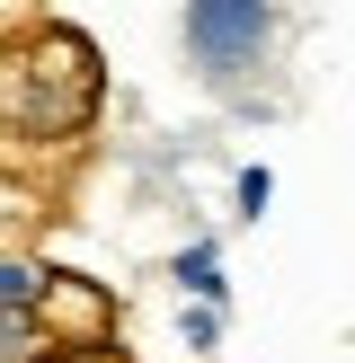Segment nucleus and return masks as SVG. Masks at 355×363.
<instances>
[{
    "label": "nucleus",
    "mask_w": 355,
    "mask_h": 363,
    "mask_svg": "<svg viewBox=\"0 0 355 363\" xmlns=\"http://www.w3.org/2000/svg\"><path fill=\"white\" fill-rule=\"evenodd\" d=\"M89 116H98V53L62 18H18V45L0 53V133L80 142Z\"/></svg>",
    "instance_id": "f257e3e1"
},
{
    "label": "nucleus",
    "mask_w": 355,
    "mask_h": 363,
    "mask_svg": "<svg viewBox=\"0 0 355 363\" xmlns=\"http://www.w3.org/2000/svg\"><path fill=\"white\" fill-rule=\"evenodd\" d=\"M36 346L45 354H98L116 346V293L89 275H45V293H36Z\"/></svg>",
    "instance_id": "f03ea898"
},
{
    "label": "nucleus",
    "mask_w": 355,
    "mask_h": 363,
    "mask_svg": "<svg viewBox=\"0 0 355 363\" xmlns=\"http://www.w3.org/2000/svg\"><path fill=\"white\" fill-rule=\"evenodd\" d=\"M266 35H275V9H258V0H195L187 9V53L204 80H240L266 53Z\"/></svg>",
    "instance_id": "7ed1b4c3"
},
{
    "label": "nucleus",
    "mask_w": 355,
    "mask_h": 363,
    "mask_svg": "<svg viewBox=\"0 0 355 363\" xmlns=\"http://www.w3.org/2000/svg\"><path fill=\"white\" fill-rule=\"evenodd\" d=\"M36 293H45V266L18 257V248H0V319H27Z\"/></svg>",
    "instance_id": "20e7f679"
},
{
    "label": "nucleus",
    "mask_w": 355,
    "mask_h": 363,
    "mask_svg": "<svg viewBox=\"0 0 355 363\" xmlns=\"http://www.w3.org/2000/svg\"><path fill=\"white\" fill-rule=\"evenodd\" d=\"M169 275L187 284V293L204 301V311H213V301H222V266H213V240H195V248H178V266H169Z\"/></svg>",
    "instance_id": "39448f33"
},
{
    "label": "nucleus",
    "mask_w": 355,
    "mask_h": 363,
    "mask_svg": "<svg viewBox=\"0 0 355 363\" xmlns=\"http://www.w3.org/2000/svg\"><path fill=\"white\" fill-rule=\"evenodd\" d=\"M266 195H275V177H266V169H240V213H248V222L266 213Z\"/></svg>",
    "instance_id": "423d86ee"
},
{
    "label": "nucleus",
    "mask_w": 355,
    "mask_h": 363,
    "mask_svg": "<svg viewBox=\"0 0 355 363\" xmlns=\"http://www.w3.org/2000/svg\"><path fill=\"white\" fill-rule=\"evenodd\" d=\"M36 363H124L116 346H98V354H36Z\"/></svg>",
    "instance_id": "0eeeda50"
}]
</instances>
